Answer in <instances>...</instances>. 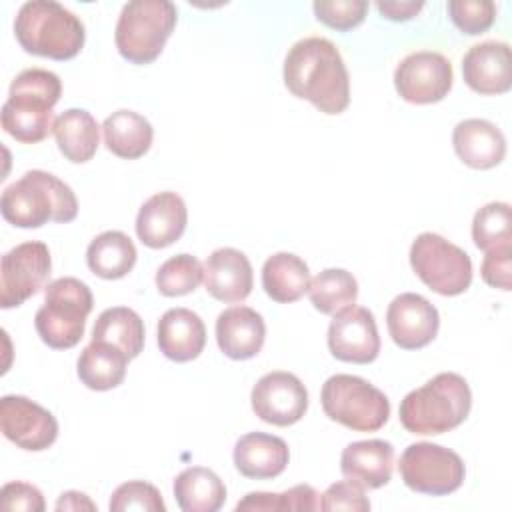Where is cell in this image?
<instances>
[{
	"label": "cell",
	"mask_w": 512,
	"mask_h": 512,
	"mask_svg": "<svg viewBox=\"0 0 512 512\" xmlns=\"http://www.w3.org/2000/svg\"><path fill=\"white\" fill-rule=\"evenodd\" d=\"M424 2H378L376 8L378 12L388 18V20H394V22H406L410 18H414L420 10H422Z\"/></svg>",
	"instance_id": "cell-42"
},
{
	"label": "cell",
	"mask_w": 512,
	"mask_h": 512,
	"mask_svg": "<svg viewBox=\"0 0 512 512\" xmlns=\"http://www.w3.org/2000/svg\"><path fill=\"white\" fill-rule=\"evenodd\" d=\"M454 72L450 60L432 50H418L400 60L394 70V86L410 104H434L448 96Z\"/></svg>",
	"instance_id": "cell-12"
},
{
	"label": "cell",
	"mask_w": 512,
	"mask_h": 512,
	"mask_svg": "<svg viewBox=\"0 0 512 512\" xmlns=\"http://www.w3.org/2000/svg\"><path fill=\"white\" fill-rule=\"evenodd\" d=\"M92 304V292L82 280L72 276L52 280L44 288V304L34 316L40 340L54 350L74 348L84 336Z\"/></svg>",
	"instance_id": "cell-6"
},
{
	"label": "cell",
	"mask_w": 512,
	"mask_h": 512,
	"mask_svg": "<svg viewBox=\"0 0 512 512\" xmlns=\"http://www.w3.org/2000/svg\"><path fill=\"white\" fill-rule=\"evenodd\" d=\"M324 414L354 430L376 432L390 416V400L368 380L352 374L330 376L320 392Z\"/></svg>",
	"instance_id": "cell-8"
},
{
	"label": "cell",
	"mask_w": 512,
	"mask_h": 512,
	"mask_svg": "<svg viewBox=\"0 0 512 512\" xmlns=\"http://www.w3.org/2000/svg\"><path fill=\"white\" fill-rule=\"evenodd\" d=\"M160 352L174 362H190L206 346V326L188 308H170L158 320Z\"/></svg>",
	"instance_id": "cell-24"
},
{
	"label": "cell",
	"mask_w": 512,
	"mask_h": 512,
	"mask_svg": "<svg viewBox=\"0 0 512 512\" xmlns=\"http://www.w3.org/2000/svg\"><path fill=\"white\" fill-rule=\"evenodd\" d=\"M344 478L360 484L364 490H376L390 482L394 470V446L386 440L350 442L340 456Z\"/></svg>",
	"instance_id": "cell-21"
},
{
	"label": "cell",
	"mask_w": 512,
	"mask_h": 512,
	"mask_svg": "<svg viewBox=\"0 0 512 512\" xmlns=\"http://www.w3.org/2000/svg\"><path fill=\"white\" fill-rule=\"evenodd\" d=\"M52 270L50 250L44 242H22L2 256L0 306L4 310L24 304L48 286Z\"/></svg>",
	"instance_id": "cell-11"
},
{
	"label": "cell",
	"mask_w": 512,
	"mask_h": 512,
	"mask_svg": "<svg viewBox=\"0 0 512 512\" xmlns=\"http://www.w3.org/2000/svg\"><path fill=\"white\" fill-rule=\"evenodd\" d=\"M236 510H322L320 494L310 484L292 486L286 492H250L238 504Z\"/></svg>",
	"instance_id": "cell-35"
},
{
	"label": "cell",
	"mask_w": 512,
	"mask_h": 512,
	"mask_svg": "<svg viewBox=\"0 0 512 512\" xmlns=\"http://www.w3.org/2000/svg\"><path fill=\"white\" fill-rule=\"evenodd\" d=\"M446 10L452 24L468 36L486 32L496 18V4L492 0H450Z\"/></svg>",
	"instance_id": "cell-37"
},
{
	"label": "cell",
	"mask_w": 512,
	"mask_h": 512,
	"mask_svg": "<svg viewBox=\"0 0 512 512\" xmlns=\"http://www.w3.org/2000/svg\"><path fill=\"white\" fill-rule=\"evenodd\" d=\"M174 498L184 512H216L226 502V486L210 468L190 466L174 478Z\"/></svg>",
	"instance_id": "cell-29"
},
{
	"label": "cell",
	"mask_w": 512,
	"mask_h": 512,
	"mask_svg": "<svg viewBox=\"0 0 512 512\" xmlns=\"http://www.w3.org/2000/svg\"><path fill=\"white\" fill-rule=\"evenodd\" d=\"M308 294L318 312L334 316L340 310L356 304L358 282L344 268H326L314 276Z\"/></svg>",
	"instance_id": "cell-32"
},
{
	"label": "cell",
	"mask_w": 512,
	"mask_h": 512,
	"mask_svg": "<svg viewBox=\"0 0 512 512\" xmlns=\"http://www.w3.org/2000/svg\"><path fill=\"white\" fill-rule=\"evenodd\" d=\"M284 84L324 114H340L350 104V78L338 48L322 36L292 44L284 58Z\"/></svg>",
	"instance_id": "cell-1"
},
{
	"label": "cell",
	"mask_w": 512,
	"mask_h": 512,
	"mask_svg": "<svg viewBox=\"0 0 512 512\" xmlns=\"http://www.w3.org/2000/svg\"><path fill=\"white\" fill-rule=\"evenodd\" d=\"M328 348L336 360L370 364L380 354L374 314L362 306H348L334 314L328 326Z\"/></svg>",
	"instance_id": "cell-15"
},
{
	"label": "cell",
	"mask_w": 512,
	"mask_h": 512,
	"mask_svg": "<svg viewBox=\"0 0 512 512\" xmlns=\"http://www.w3.org/2000/svg\"><path fill=\"white\" fill-rule=\"evenodd\" d=\"M316 20L334 28L338 32H346L364 22L368 12L366 0H318L312 4Z\"/></svg>",
	"instance_id": "cell-38"
},
{
	"label": "cell",
	"mask_w": 512,
	"mask_h": 512,
	"mask_svg": "<svg viewBox=\"0 0 512 512\" xmlns=\"http://www.w3.org/2000/svg\"><path fill=\"white\" fill-rule=\"evenodd\" d=\"M144 322L142 318L126 306L106 308L94 322L92 340L108 342L120 348L128 360L136 358L144 348Z\"/></svg>",
	"instance_id": "cell-31"
},
{
	"label": "cell",
	"mask_w": 512,
	"mask_h": 512,
	"mask_svg": "<svg viewBox=\"0 0 512 512\" xmlns=\"http://www.w3.org/2000/svg\"><path fill=\"white\" fill-rule=\"evenodd\" d=\"M472 392L456 372H440L400 402V424L410 434L436 436L458 428L470 414Z\"/></svg>",
	"instance_id": "cell-2"
},
{
	"label": "cell",
	"mask_w": 512,
	"mask_h": 512,
	"mask_svg": "<svg viewBox=\"0 0 512 512\" xmlns=\"http://www.w3.org/2000/svg\"><path fill=\"white\" fill-rule=\"evenodd\" d=\"M126 364L128 356L120 348L108 342L92 340L82 350L76 364V372L86 388L104 392L122 384L126 376Z\"/></svg>",
	"instance_id": "cell-28"
},
{
	"label": "cell",
	"mask_w": 512,
	"mask_h": 512,
	"mask_svg": "<svg viewBox=\"0 0 512 512\" xmlns=\"http://www.w3.org/2000/svg\"><path fill=\"white\" fill-rule=\"evenodd\" d=\"M464 82L482 96L504 94L512 86V54L506 42L474 44L462 58Z\"/></svg>",
	"instance_id": "cell-18"
},
{
	"label": "cell",
	"mask_w": 512,
	"mask_h": 512,
	"mask_svg": "<svg viewBox=\"0 0 512 512\" xmlns=\"http://www.w3.org/2000/svg\"><path fill=\"white\" fill-rule=\"evenodd\" d=\"M0 212L16 228H40L48 222H72L78 214V200L72 188L54 174L28 170L4 188Z\"/></svg>",
	"instance_id": "cell-4"
},
{
	"label": "cell",
	"mask_w": 512,
	"mask_h": 512,
	"mask_svg": "<svg viewBox=\"0 0 512 512\" xmlns=\"http://www.w3.org/2000/svg\"><path fill=\"white\" fill-rule=\"evenodd\" d=\"M102 132L106 148L124 160H136L144 156L150 150L154 138L152 124L142 114L126 108L112 112L104 120Z\"/></svg>",
	"instance_id": "cell-26"
},
{
	"label": "cell",
	"mask_w": 512,
	"mask_h": 512,
	"mask_svg": "<svg viewBox=\"0 0 512 512\" xmlns=\"http://www.w3.org/2000/svg\"><path fill=\"white\" fill-rule=\"evenodd\" d=\"M0 428L12 444L28 452H42L58 438V422L52 412L16 394L0 400Z\"/></svg>",
	"instance_id": "cell-14"
},
{
	"label": "cell",
	"mask_w": 512,
	"mask_h": 512,
	"mask_svg": "<svg viewBox=\"0 0 512 512\" xmlns=\"http://www.w3.org/2000/svg\"><path fill=\"white\" fill-rule=\"evenodd\" d=\"M290 460L288 444L266 432H248L234 446L236 470L252 480H268L280 476Z\"/></svg>",
	"instance_id": "cell-23"
},
{
	"label": "cell",
	"mask_w": 512,
	"mask_h": 512,
	"mask_svg": "<svg viewBox=\"0 0 512 512\" xmlns=\"http://www.w3.org/2000/svg\"><path fill=\"white\" fill-rule=\"evenodd\" d=\"M110 512H126V510H144V512H164L166 504L158 488L144 480H130L120 484L108 504Z\"/></svg>",
	"instance_id": "cell-36"
},
{
	"label": "cell",
	"mask_w": 512,
	"mask_h": 512,
	"mask_svg": "<svg viewBox=\"0 0 512 512\" xmlns=\"http://www.w3.org/2000/svg\"><path fill=\"white\" fill-rule=\"evenodd\" d=\"M206 292L226 304L242 302L254 286L252 264L248 256L236 248H218L204 262Z\"/></svg>",
	"instance_id": "cell-19"
},
{
	"label": "cell",
	"mask_w": 512,
	"mask_h": 512,
	"mask_svg": "<svg viewBox=\"0 0 512 512\" xmlns=\"http://www.w3.org/2000/svg\"><path fill=\"white\" fill-rule=\"evenodd\" d=\"M250 402L260 420L274 426H292L308 410V392L298 376L276 370L254 384Z\"/></svg>",
	"instance_id": "cell-13"
},
{
	"label": "cell",
	"mask_w": 512,
	"mask_h": 512,
	"mask_svg": "<svg viewBox=\"0 0 512 512\" xmlns=\"http://www.w3.org/2000/svg\"><path fill=\"white\" fill-rule=\"evenodd\" d=\"M480 276L488 286L508 292L512 286V244L488 250L480 266Z\"/></svg>",
	"instance_id": "cell-40"
},
{
	"label": "cell",
	"mask_w": 512,
	"mask_h": 512,
	"mask_svg": "<svg viewBox=\"0 0 512 512\" xmlns=\"http://www.w3.org/2000/svg\"><path fill=\"white\" fill-rule=\"evenodd\" d=\"M0 508L2 510H26L42 512L46 508L42 492L28 482H8L0 490Z\"/></svg>",
	"instance_id": "cell-41"
},
{
	"label": "cell",
	"mask_w": 512,
	"mask_h": 512,
	"mask_svg": "<svg viewBox=\"0 0 512 512\" xmlns=\"http://www.w3.org/2000/svg\"><path fill=\"white\" fill-rule=\"evenodd\" d=\"M178 20L168 0H130L124 4L114 32L120 56L132 64H150L164 50Z\"/></svg>",
	"instance_id": "cell-7"
},
{
	"label": "cell",
	"mask_w": 512,
	"mask_h": 512,
	"mask_svg": "<svg viewBox=\"0 0 512 512\" xmlns=\"http://www.w3.org/2000/svg\"><path fill=\"white\" fill-rule=\"evenodd\" d=\"M472 240L484 252L512 244L510 204L490 202L482 206L472 220Z\"/></svg>",
	"instance_id": "cell-33"
},
{
	"label": "cell",
	"mask_w": 512,
	"mask_h": 512,
	"mask_svg": "<svg viewBox=\"0 0 512 512\" xmlns=\"http://www.w3.org/2000/svg\"><path fill=\"white\" fill-rule=\"evenodd\" d=\"M14 36L28 54L70 60L82 50L86 30L82 20L62 4L30 0L16 14Z\"/></svg>",
	"instance_id": "cell-5"
},
{
	"label": "cell",
	"mask_w": 512,
	"mask_h": 512,
	"mask_svg": "<svg viewBox=\"0 0 512 512\" xmlns=\"http://www.w3.org/2000/svg\"><path fill=\"white\" fill-rule=\"evenodd\" d=\"M54 138L62 156L74 164L92 160L100 144L96 118L82 108H68L54 120Z\"/></svg>",
	"instance_id": "cell-25"
},
{
	"label": "cell",
	"mask_w": 512,
	"mask_h": 512,
	"mask_svg": "<svg viewBox=\"0 0 512 512\" xmlns=\"http://www.w3.org/2000/svg\"><path fill=\"white\" fill-rule=\"evenodd\" d=\"M402 482L428 496H446L456 492L466 476L462 458L440 444L416 442L410 444L398 462Z\"/></svg>",
	"instance_id": "cell-10"
},
{
	"label": "cell",
	"mask_w": 512,
	"mask_h": 512,
	"mask_svg": "<svg viewBox=\"0 0 512 512\" xmlns=\"http://www.w3.org/2000/svg\"><path fill=\"white\" fill-rule=\"evenodd\" d=\"M136 246L120 230H106L98 234L86 250L88 268L104 278V280H118L124 278L136 264Z\"/></svg>",
	"instance_id": "cell-30"
},
{
	"label": "cell",
	"mask_w": 512,
	"mask_h": 512,
	"mask_svg": "<svg viewBox=\"0 0 512 512\" xmlns=\"http://www.w3.org/2000/svg\"><path fill=\"white\" fill-rule=\"evenodd\" d=\"M310 282L308 264L296 254L276 252L262 266V288L274 302L290 304L300 300Z\"/></svg>",
	"instance_id": "cell-27"
},
{
	"label": "cell",
	"mask_w": 512,
	"mask_h": 512,
	"mask_svg": "<svg viewBox=\"0 0 512 512\" xmlns=\"http://www.w3.org/2000/svg\"><path fill=\"white\" fill-rule=\"evenodd\" d=\"M188 224V210L176 192H158L150 196L138 210V240L154 250L166 248L180 240Z\"/></svg>",
	"instance_id": "cell-17"
},
{
	"label": "cell",
	"mask_w": 512,
	"mask_h": 512,
	"mask_svg": "<svg viewBox=\"0 0 512 512\" xmlns=\"http://www.w3.org/2000/svg\"><path fill=\"white\" fill-rule=\"evenodd\" d=\"M54 508H56L58 512H62V510H96L94 502H92L86 494L76 492V490L62 492Z\"/></svg>",
	"instance_id": "cell-43"
},
{
	"label": "cell",
	"mask_w": 512,
	"mask_h": 512,
	"mask_svg": "<svg viewBox=\"0 0 512 512\" xmlns=\"http://www.w3.org/2000/svg\"><path fill=\"white\" fill-rule=\"evenodd\" d=\"M456 156L474 170L498 166L506 156V138L496 124L482 118H468L456 124L452 132Z\"/></svg>",
	"instance_id": "cell-22"
},
{
	"label": "cell",
	"mask_w": 512,
	"mask_h": 512,
	"mask_svg": "<svg viewBox=\"0 0 512 512\" xmlns=\"http://www.w3.org/2000/svg\"><path fill=\"white\" fill-rule=\"evenodd\" d=\"M204 280V266L192 254H176L168 258L156 272V288L162 296H184L198 288Z\"/></svg>",
	"instance_id": "cell-34"
},
{
	"label": "cell",
	"mask_w": 512,
	"mask_h": 512,
	"mask_svg": "<svg viewBox=\"0 0 512 512\" xmlns=\"http://www.w3.org/2000/svg\"><path fill=\"white\" fill-rule=\"evenodd\" d=\"M60 78L44 68H26L10 84L2 106V128L22 144L42 142L54 128V104L60 100Z\"/></svg>",
	"instance_id": "cell-3"
},
{
	"label": "cell",
	"mask_w": 512,
	"mask_h": 512,
	"mask_svg": "<svg viewBox=\"0 0 512 512\" xmlns=\"http://www.w3.org/2000/svg\"><path fill=\"white\" fill-rule=\"evenodd\" d=\"M414 274L440 296H458L470 288L472 260L450 240L434 232H422L410 246Z\"/></svg>",
	"instance_id": "cell-9"
},
{
	"label": "cell",
	"mask_w": 512,
	"mask_h": 512,
	"mask_svg": "<svg viewBox=\"0 0 512 512\" xmlns=\"http://www.w3.org/2000/svg\"><path fill=\"white\" fill-rule=\"evenodd\" d=\"M386 326L392 342L402 350L428 346L440 328V314L434 304L414 292L396 296L386 310Z\"/></svg>",
	"instance_id": "cell-16"
},
{
	"label": "cell",
	"mask_w": 512,
	"mask_h": 512,
	"mask_svg": "<svg viewBox=\"0 0 512 512\" xmlns=\"http://www.w3.org/2000/svg\"><path fill=\"white\" fill-rule=\"evenodd\" d=\"M266 338L264 318L250 306H232L216 318V342L232 360L254 358Z\"/></svg>",
	"instance_id": "cell-20"
},
{
	"label": "cell",
	"mask_w": 512,
	"mask_h": 512,
	"mask_svg": "<svg viewBox=\"0 0 512 512\" xmlns=\"http://www.w3.org/2000/svg\"><path fill=\"white\" fill-rule=\"evenodd\" d=\"M322 510H352L366 512L370 510V500L364 496V488L352 480L334 482L326 488L320 498Z\"/></svg>",
	"instance_id": "cell-39"
}]
</instances>
